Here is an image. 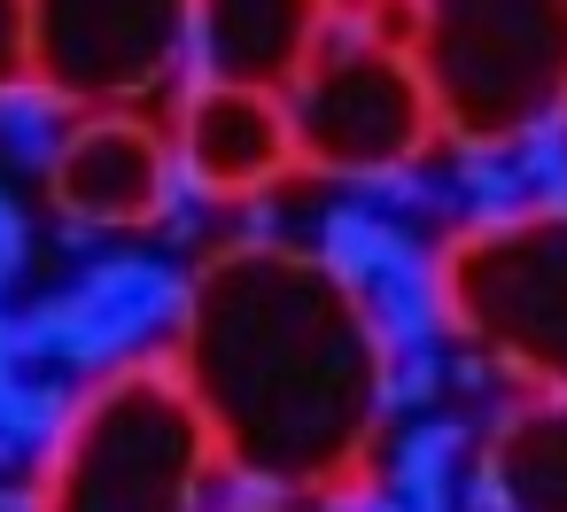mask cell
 Listing matches in <instances>:
<instances>
[{
	"instance_id": "obj_17",
	"label": "cell",
	"mask_w": 567,
	"mask_h": 512,
	"mask_svg": "<svg viewBox=\"0 0 567 512\" xmlns=\"http://www.w3.org/2000/svg\"><path fill=\"white\" fill-rule=\"evenodd\" d=\"M334 9H342V17H373V9H381V0H334Z\"/></svg>"
},
{
	"instance_id": "obj_16",
	"label": "cell",
	"mask_w": 567,
	"mask_h": 512,
	"mask_svg": "<svg viewBox=\"0 0 567 512\" xmlns=\"http://www.w3.org/2000/svg\"><path fill=\"white\" fill-rule=\"evenodd\" d=\"M17 458H32V450H24V442H17V435H9V427H0V473H9V466H17Z\"/></svg>"
},
{
	"instance_id": "obj_10",
	"label": "cell",
	"mask_w": 567,
	"mask_h": 512,
	"mask_svg": "<svg viewBox=\"0 0 567 512\" xmlns=\"http://www.w3.org/2000/svg\"><path fill=\"white\" fill-rule=\"evenodd\" d=\"M489 512H567V388L520 396L482 442Z\"/></svg>"
},
{
	"instance_id": "obj_4",
	"label": "cell",
	"mask_w": 567,
	"mask_h": 512,
	"mask_svg": "<svg viewBox=\"0 0 567 512\" xmlns=\"http://www.w3.org/2000/svg\"><path fill=\"white\" fill-rule=\"evenodd\" d=\"M435 311L520 396L567 388V202L458 226L435 257Z\"/></svg>"
},
{
	"instance_id": "obj_8",
	"label": "cell",
	"mask_w": 567,
	"mask_h": 512,
	"mask_svg": "<svg viewBox=\"0 0 567 512\" xmlns=\"http://www.w3.org/2000/svg\"><path fill=\"white\" fill-rule=\"evenodd\" d=\"M48 195L86 233H141L172 218V140L133 109H86L48 156Z\"/></svg>"
},
{
	"instance_id": "obj_14",
	"label": "cell",
	"mask_w": 567,
	"mask_h": 512,
	"mask_svg": "<svg viewBox=\"0 0 567 512\" xmlns=\"http://www.w3.org/2000/svg\"><path fill=\"white\" fill-rule=\"evenodd\" d=\"M32 264V226L17 210V195H0V272H24Z\"/></svg>"
},
{
	"instance_id": "obj_15",
	"label": "cell",
	"mask_w": 567,
	"mask_h": 512,
	"mask_svg": "<svg viewBox=\"0 0 567 512\" xmlns=\"http://www.w3.org/2000/svg\"><path fill=\"white\" fill-rule=\"evenodd\" d=\"M0 512H40V489H24V481H9V489H0Z\"/></svg>"
},
{
	"instance_id": "obj_11",
	"label": "cell",
	"mask_w": 567,
	"mask_h": 512,
	"mask_svg": "<svg viewBox=\"0 0 567 512\" xmlns=\"http://www.w3.org/2000/svg\"><path fill=\"white\" fill-rule=\"evenodd\" d=\"M71 109H79V102H63L48 79L0 86V148H9L17 164H32V171H48V156H55V140H63Z\"/></svg>"
},
{
	"instance_id": "obj_9",
	"label": "cell",
	"mask_w": 567,
	"mask_h": 512,
	"mask_svg": "<svg viewBox=\"0 0 567 512\" xmlns=\"http://www.w3.org/2000/svg\"><path fill=\"white\" fill-rule=\"evenodd\" d=\"M334 0H187V55L179 86L226 79V86H265L288 94L303 63L334 32Z\"/></svg>"
},
{
	"instance_id": "obj_7",
	"label": "cell",
	"mask_w": 567,
	"mask_h": 512,
	"mask_svg": "<svg viewBox=\"0 0 567 512\" xmlns=\"http://www.w3.org/2000/svg\"><path fill=\"white\" fill-rule=\"evenodd\" d=\"M296 164L288 102L265 86L195 79L172 86V210L203 202H265Z\"/></svg>"
},
{
	"instance_id": "obj_3",
	"label": "cell",
	"mask_w": 567,
	"mask_h": 512,
	"mask_svg": "<svg viewBox=\"0 0 567 512\" xmlns=\"http://www.w3.org/2000/svg\"><path fill=\"white\" fill-rule=\"evenodd\" d=\"M396 40L458 148H520L567 117V0H404Z\"/></svg>"
},
{
	"instance_id": "obj_5",
	"label": "cell",
	"mask_w": 567,
	"mask_h": 512,
	"mask_svg": "<svg viewBox=\"0 0 567 512\" xmlns=\"http://www.w3.org/2000/svg\"><path fill=\"white\" fill-rule=\"evenodd\" d=\"M280 102L296 125V164L319 179H404L427 148H443L420 63L365 17H334L327 48Z\"/></svg>"
},
{
	"instance_id": "obj_12",
	"label": "cell",
	"mask_w": 567,
	"mask_h": 512,
	"mask_svg": "<svg viewBox=\"0 0 567 512\" xmlns=\"http://www.w3.org/2000/svg\"><path fill=\"white\" fill-rule=\"evenodd\" d=\"M32 71V0H0V86H24Z\"/></svg>"
},
{
	"instance_id": "obj_2",
	"label": "cell",
	"mask_w": 567,
	"mask_h": 512,
	"mask_svg": "<svg viewBox=\"0 0 567 512\" xmlns=\"http://www.w3.org/2000/svg\"><path fill=\"white\" fill-rule=\"evenodd\" d=\"M218 442L172 357L102 365L79 388L63 435L40 450V512H203Z\"/></svg>"
},
{
	"instance_id": "obj_18",
	"label": "cell",
	"mask_w": 567,
	"mask_h": 512,
	"mask_svg": "<svg viewBox=\"0 0 567 512\" xmlns=\"http://www.w3.org/2000/svg\"><path fill=\"white\" fill-rule=\"evenodd\" d=\"M9 288H17V272H0V311H9Z\"/></svg>"
},
{
	"instance_id": "obj_13",
	"label": "cell",
	"mask_w": 567,
	"mask_h": 512,
	"mask_svg": "<svg viewBox=\"0 0 567 512\" xmlns=\"http://www.w3.org/2000/svg\"><path fill=\"white\" fill-rule=\"evenodd\" d=\"M303 497H288V489H265V481H241V473H226V504L218 512H296Z\"/></svg>"
},
{
	"instance_id": "obj_6",
	"label": "cell",
	"mask_w": 567,
	"mask_h": 512,
	"mask_svg": "<svg viewBox=\"0 0 567 512\" xmlns=\"http://www.w3.org/2000/svg\"><path fill=\"white\" fill-rule=\"evenodd\" d=\"M187 55V0H32V71L86 109H133Z\"/></svg>"
},
{
	"instance_id": "obj_1",
	"label": "cell",
	"mask_w": 567,
	"mask_h": 512,
	"mask_svg": "<svg viewBox=\"0 0 567 512\" xmlns=\"http://www.w3.org/2000/svg\"><path fill=\"white\" fill-rule=\"evenodd\" d=\"M218 466L288 497H350L396 404V349L334 249L241 233L187 280L172 349Z\"/></svg>"
}]
</instances>
